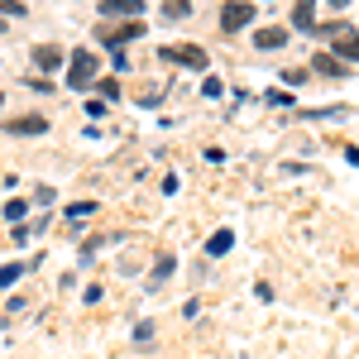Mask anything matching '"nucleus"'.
<instances>
[{"mask_svg":"<svg viewBox=\"0 0 359 359\" xmlns=\"http://www.w3.org/2000/svg\"><path fill=\"white\" fill-rule=\"evenodd\" d=\"M0 101H5V96H0Z\"/></svg>","mask_w":359,"mask_h":359,"instance_id":"obj_23","label":"nucleus"},{"mask_svg":"<svg viewBox=\"0 0 359 359\" xmlns=\"http://www.w3.org/2000/svg\"><path fill=\"white\" fill-rule=\"evenodd\" d=\"M139 34H144V25H139V20H130L125 29H101V39H106L111 48H120V43H130V39H139Z\"/></svg>","mask_w":359,"mask_h":359,"instance_id":"obj_5","label":"nucleus"},{"mask_svg":"<svg viewBox=\"0 0 359 359\" xmlns=\"http://www.w3.org/2000/svg\"><path fill=\"white\" fill-rule=\"evenodd\" d=\"M96 211H101L96 201H72L67 206V221H82V216H96Z\"/></svg>","mask_w":359,"mask_h":359,"instance_id":"obj_14","label":"nucleus"},{"mask_svg":"<svg viewBox=\"0 0 359 359\" xmlns=\"http://www.w3.org/2000/svg\"><path fill=\"white\" fill-rule=\"evenodd\" d=\"M292 29H316V5H311V0H297V10H292Z\"/></svg>","mask_w":359,"mask_h":359,"instance_id":"obj_8","label":"nucleus"},{"mask_svg":"<svg viewBox=\"0 0 359 359\" xmlns=\"http://www.w3.org/2000/svg\"><path fill=\"white\" fill-rule=\"evenodd\" d=\"M221 91H225V86L216 82V77H206V82H201V96H211V101H216V96H221Z\"/></svg>","mask_w":359,"mask_h":359,"instance_id":"obj_17","label":"nucleus"},{"mask_svg":"<svg viewBox=\"0 0 359 359\" xmlns=\"http://www.w3.org/2000/svg\"><path fill=\"white\" fill-rule=\"evenodd\" d=\"M187 15H192L187 0H163V20H187Z\"/></svg>","mask_w":359,"mask_h":359,"instance_id":"obj_12","label":"nucleus"},{"mask_svg":"<svg viewBox=\"0 0 359 359\" xmlns=\"http://www.w3.org/2000/svg\"><path fill=\"white\" fill-rule=\"evenodd\" d=\"M101 15H144V0H106Z\"/></svg>","mask_w":359,"mask_h":359,"instance_id":"obj_9","label":"nucleus"},{"mask_svg":"<svg viewBox=\"0 0 359 359\" xmlns=\"http://www.w3.org/2000/svg\"><path fill=\"white\" fill-rule=\"evenodd\" d=\"M254 43H259V48H283V43H287V29H259Z\"/></svg>","mask_w":359,"mask_h":359,"instance_id":"obj_10","label":"nucleus"},{"mask_svg":"<svg viewBox=\"0 0 359 359\" xmlns=\"http://www.w3.org/2000/svg\"><path fill=\"white\" fill-rule=\"evenodd\" d=\"M20 273H25V264H5V269H0V287H10Z\"/></svg>","mask_w":359,"mask_h":359,"instance_id":"obj_16","label":"nucleus"},{"mask_svg":"<svg viewBox=\"0 0 359 359\" xmlns=\"http://www.w3.org/2000/svg\"><path fill=\"white\" fill-rule=\"evenodd\" d=\"M230 245H235V235H230V230H216V235H211V245H206V254H225Z\"/></svg>","mask_w":359,"mask_h":359,"instance_id":"obj_13","label":"nucleus"},{"mask_svg":"<svg viewBox=\"0 0 359 359\" xmlns=\"http://www.w3.org/2000/svg\"><path fill=\"white\" fill-rule=\"evenodd\" d=\"M331 5H335V10H345V5H350V0H331Z\"/></svg>","mask_w":359,"mask_h":359,"instance_id":"obj_22","label":"nucleus"},{"mask_svg":"<svg viewBox=\"0 0 359 359\" xmlns=\"http://www.w3.org/2000/svg\"><path fill=\"white\" fill-rule=\"evenodd\" d=\"M96 82V53H72V67H67V86L72 91H86Z\"/></svg>","mask_w":359,"mask_h":359,"instance_id":"obj_1","label":"nucleus"},{"mask_svg":"<svg viewBox=\"0 0 359 359\" xmlns=\"http://www.w3.org/2000/svg\"><path fill=\"white\" fill-rule=\"evenodd\" d=\"M158 53H163L168 62H182V67H196V72H206V67H211V57H206V48H196V43H177V48H158Z\"/></svg>","mask_w":359,"mask_h":359,"instance_id":"obj_2","label":"nucleus"},{"mask_svg":"<svg viewBox=\"0 0 359 359\" xmlns=\"http://www.w3.org/2000/svg\"><path fill=\"white\" fill-rule=\"evenodd\" d=\"M249 20H254V5H249V0H230V5L221 10V29H225V34L249 29Z\"/></svg>","mask_w":359,"mask_h":359,"instance_id":"obj_3","label":"nucleus"},{"mask_svg":"<svg viewBox=\"0 0 359 359\" xmlns=\"http://www.w3.org/2000/svg\"><path fill=\"white\" fill-rule=\"evenodd\" d=\"M335 57H340V62H359V29H340V34H335V48H331Z\"/></svg>","mask_w":359,"mask_h":359,"instance_id":"obj_4","label":"nucleus"},{"mask_svg":"<svg viewBox=\"0 0 359 359\" xmlns=\"http://www.w3.org/2000/svg\"><path fill=\"white\" fill-rule=\"evenodd\" d=\"M5 221H10V225L25 221V201H5Z\"/></svg>","mask_w":359,"mask_h":359,"instance_id":"obj_15","label":"nucleus"},{"mask_svg":"<svg viewBox=\"0 0 359 359\" xmlns=\"http://www.w3.org/2000/svg\"><path fill=\"white\" fill-rule=\"evenodd\" d=\"M311 67H316L321 77H340V72H345V62H340L335 53H316V57H311Z\"/></svg>","mask_w":359,"mask_h":359,"instance_id":"obj_7","label":"nucleus"},{"mask_svg":"<svg viewBox=\"0 0 359 359\" xmlns=\"http://www.w3.org/2000/svg\"><path fill=\"white\" fill-rule=\"evenodd\" d=\"M0 15H25V5L20 0H0Z\"/></svg>","mask_w":359,"mask_h":359,"instance_id":"obj_20","label":"nucleus"},{"mask_svg":"<svg viewBox=\"0 0 359 359\" xmlns=\"http://www.w3.org/2000/svg\"><path fill=\"white\" fill-rule=\"evenodd\" d=\"M135 340H139V345H144V340H154V326H149V321H139V326H135Z\"/></svg>","mask_w":359,"mask_h":359,"instance_id":"obj_19","label":"nucleus"},{"mask_svg":"<svg viewBox=\"0 0 359 359\" xmlns=\"http://www.w3.org/2000/svg\"><path fill=\"white\" fill-rule=\"evenodd\" d=\"M345 158H350V163H355V168H359V149H350V154H345Z\"/></svg>","mask_w":359,"mask_h":359,"instance_id":"obj_21","label":"nucleus"},{"mask_svg":"<svg viewBox=\"0 0 359 359\" xmlns=\"http://www.w3.org/2000/svg\"><path fill=\"white\" fill-rule=\"evenodd\" d=\"M34 67H43V72L62 67V48H53V43H39V48H34Z\"/></svg>","mask_w":359,"mask_h":359,"instance_id":"obj_6","label":"nucleus"},{"mask_svg":"<svg viewBox=\"0 0 359 359\" xmlns=\"http://www.w3.org/2000/svg\"><path fill=\"white\" fill-rule=\"evenodd\" d=\"M168 273H172V259H168V254H163V259L154 264V283H158V278H168Z\"/></svg>","mask_w":359,"mask_h":359,"instance_id":"obj_18","label":"nucleus"},{"mask_svg":"<svg viewBox=\"0 0 359 359\" xmlns=\"http://www.w3.org/2000/svg\"><path fill=\"white\" fill-rule=\"evenodd\" d=\"M43 130H48V120H39V115H25L10 125V135H43Z\"/></svg>","mask_w":359,"mask_h":359,"instance_id":"obj_11","label":"nucleus"}]
</instances>
